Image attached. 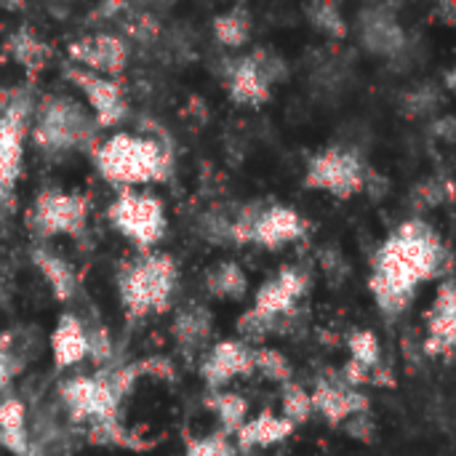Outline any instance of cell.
Listing matches in <instances>:
<instances>
[{
    "label": "cell",
    "mask_w": 456,
    "mask_h": 456,
    "mask_svg": "<svg viewBox=\"0 0 456 456\" xmlns=\"http://www.w3.org/2000/svg\"><path fill=\"white\" fill-rule=\"evenodd\" d=\"M441 262L444 248L433 227L417 219L401 224L374 256L369 286L377 305L387 315L403 313L411 305L419 283L441 270Z\"/></svg>",
    "instance_id": "6da1fadb"
},
{
    "label": "cell",
    "mask_w": 456,
    "mask_h": 456,
    "mask_svg": "<svg viewBox=\"0 0 456 456\" xmlns=\"http://www.w3.org/2000/svg\"><path fill=\"white\" fill-rule=\"evenodd\" d=\"M94 166L104 182L134 190L142 184H158L171 176V152L152 136L118 131L91 150Z\"/></svg>",
    "instance_id": "7a4b0ae2"
},
{
    "label": "cell",
    "mask_w": 456,
    "mask_h": 456,
    "mask_svg": "<svg viewBox=\"0 0 456 456\" xmlns=\"http://www.w3.org/2000/svg\"><path fill=\"white\" fill-rule=\"evenodd\" d=\"M179 286V267L168 254L147 251L131 262H123L118 273V297L128 321H144L163 315Z\"/></svg>",
    "instance_id": "3957f363"
},
{
    "label": "cell",
    "mask_w": 456,
    "mask_h": 456,
    "mask_svg": "<svg viewBox=\"0 0 456 456\" xmlns=\"http://www.w3.org/2000/svg\"><path fill=\"white\" fill-rule=\"evenodd\" d=\"M32 142L45 155L72 152V150H94L99 126L94 115L72 96L48 94L35 104L32 118Z\"/></svg>",
    "instance_id": "277c9868"
},
{
    "label": "cell",
    "mask_w": 456,
    "mask_h": 456,
    "mask_svg": "<svg viewBox=\"0 0 456 456\" xmlns=\"http://www.w3.org/2000/svg\"><path fill=\"white\" fill-rule=\"evenodd\" d=\"M35 102L24 88L0 94V203L13 200V190L24 163V139L32 128Z\"/></svg>",
    "instance_id": "5b68a950"
},
{
    "label": "cell",
    "mask_w": 456,
    "mask_h": 456,
    "mask_svg": "<svg viewBox=\"0 0 456 456\" xmlns=\"http://www.w3.org/2000/svg\"><path fill=\"white\" fill-rule=\"evenodd\" d=\"M107 219L142 254L152 251L168 230L163 200L142 190H118L107 208Z\"/></svg>",
    "instance_id": "8992f818"
},
{
    "label": "cell",
    "mask_w": 456,
    "mask_h": 456,
    "mask_svg": "<svg viewBox=\"0 0 456 456\" xmlns=\"http://www.w3.org/2000/svg\"><path fill=\"white\" fill-rule=\"evenodd\" d=\"M307 286L310 278L299 267H283L278 275L265 281L262 289L256 291L254 307L238 323L240 334H246L248 339H262L267 331L275 329V323L283 315L294 310V305L305 297Z\"/></svg>",
    "instance_id": "52a82bcc"
},
{
    "label": "cell",
    "mask_w": 456,
    "mask_h": 456,
    "mask_svg": "<svg viewBox=\"0 0 456 456\" xmlns=\"http://www.w3.org/2000/svg\"><path fill=\"white\" fill-rule=\"evenodd\" d=\"M59 398H61L67 414L75 422H86L88 428L118 422L120 401H123L110 371L77 374V377L64 379L59 387Z\"/></svg>",
    "instance_id": "ba28073f"
},
{
    "label": "cell",
    "mask_w": 456,
    "mask_h": 456,
    "mask_svg": "<svg viewBox=\"0 0 456 456\" xmlns=\"http://www.w3.org/2000/svg\"><path fill=\"white\" fill-rule=\"evenodd\" d=\"M305 230H307V222L289 206H267V208L248 206L227 227V235L235 243H256L262 248H281L302 238Z\"/></svg>",
    "instance_id": "9c48e42d"
},
{
    "label": "cell",
    "mask_w": 456,
    "mask_h": 456,
    "mask_svg": "<svg viewBox=\"0 0 456 456\" xmlns=\"http://www.w3.org/2000/svg\"><path fill=\"white\" fill-rule=\"evenodd\" d=\"M88 224V200L80 192L40 190L29 208V227L37 238L83 235Z\"/></svg>",
    "instance_id": "30bf717a"
},
{
    "label": "cell",
    "mask_w": 456,
    "mask_h": 456,
    "mask_svg": "<svg viewBox=\"0 0 456 456\" xmlns=\"http://www.w3.org/2000/svg\"><path fill=\"white\" fill-rule=\"evenodd\" d=\"M305 184L337 198H350L363 190L366 168L355 152L342 147H329L310 160Z\"/></svg>",
    "instance_id": "8fae6325"
},
{
    "label": "cell",
    "mask_w": 456,
    "mask_h": 456,
    "mask_svg": "<svg viewBox=\"0 0 456 456\" xmlns=\"http://www.w3.org/2000/svg\"><path fill=\"white\" fill-rule=\"evenodd\" d=\"M281 72H283V61L267 51H254L232 61V67L227 69V80H224L230 99L246 107H259L262 102L270 99V86L275 83Z\"/></svg>",
    "instance_id": "7c38bea8"
},
{
    "label": "cell",
    "mask_w": 456,
    "mask_h": 456,
    "mask_svg": "<svg viewBox=\"0 0 456 456\" xmlns=\"http://www.w3.org/2000/svg\"><path fill=\"white\" fill-rule=\"evenodd\" d=\"M64 77L86 96V102L91 107V115H94L99 128H115V126H120L126 120L128 99H126V91H123L120 80L88 72V69L75 67V64H69L64 69Z\"/></svg>",
    "instance_id": "4fadbf2b"
},
{
    "label": "cell",
    "mask_w": 456,
    "mask_h": 456,
    "mask_svg": "<svg viewBox=\"0 0 456 456\" xmlns=\"http://www.w3.org/2000/svg\"><path fill=\"white\" fill-rule=\"evenodd\" d=\"M67 56L72 59L75 67L118 80V75L128 64V43L126 37L112 35V32H94L69 43Z\"/></svg>",
    "instance_id": "5bb4252c"
},
{
    "label": "cell",
    "mask_w": 456,
    "mask_h": 456,
    "mask_svg": "<svg viewBox=\"0 0 456 456\" xmlns=\"http://www.w3.org/2000/svg\"><path fill=\"white\" fill-rule=\"evenodd\" d=\"M251 371H254V350L235 339L216 342L200 363V377L211 393L224 390L232 379L246 377Z\"/></svg>",
    "instance_id": "9a60e30c"
},
{
    "label": "cell",
    "mask_w": 456,
    "mask_h": 456,
    "mask_svg": "<svg viewBox=\"0 0 456 456\" xmlns=\"http://www.w3.org/2000/svg\"><path fill=\"white\" fill-rule=\"evenodd\" d=\"M310 398H313V411H321L334 425L350 422L366 414L369 409V401L345 382H318Z\"/></svg>",
    "instance_id": "2e32d148"
},
{
    "label": "cell",
    "mask_w": 456,
    "mask_h": 456,
    "mask_svg": "<svg viewBox=\"0 0 456 456\" xmlns=\"http://www.w3.org/2000/svg\"><path fill=\"white\" fill-rule=\"evenodd\" d=\"M428 353L449 355L456 350V286L444 283L428 313Z\"/></svg>",
    "instance_id": "e0dca14e"
},
{
    "label": "cell",
    "mask_w": 456,
    "mask_h": 456,
    "mask_svg": "<svg viewBox=\"0 0 456 456\" xmlns=\"http://www.w3.org/2000/svg\"><path fill=\"white\" fill-rule=\"evenodd\" d=\"M51 355L56 369H72L88 358V329L72 313H64L51 334Z\"/></svg>",
    "instance_id": "ac0fdd59"
},
{
    "label": "cell",
    "mask_w": 456,
    "mask_h": 456,
    "mask_svg": "<svg viewBox=\"0 0 456 456\" xmlns=\"http://www.w3.org/2000/svg\"><path fill=\"white\" fill-rule=\"evenodd\" d=\"M361 37H363L366 48L379 53V56H395L406 45L403 27L398 24L395 16L385 13L382 8L369 11L361 19Z\"/></svg>",
    "instance_id": "d6986e66"
},
{
    "label": "cell",
    "mask_w": 456,
    "mask_h": 456,
    "mask_svg": "<svg viewBox=\"0 0 456 456\" xmlns=\"http://www.w3.org/2000/svg\"><path fill=\"white\" fill-rule=\"evenodd\" d=\"M32 262L37 267V273L43 275V281L48 283L51 294L59 299V302H72L75 294H77V275L72 270V265L59 256L56 251L45 248V246H37L32 248Z\"/></svg>",
    "instance_id": "ffe728a7"
},
{
    "label": "cell",
    "mask_w": 456,
    "mask_h": 456,
    "mask_svg": "<svg viewBox=\"0 0 456 456\" xmlns=\"http://www.w3.org/2000/svg\"><path fill=\"white\" fill-rule=\"evenodd\" d=\"M294 433V425L286 417H278L273 411H262L259 417L248 419L238 433H235V446L238 449H267L275 444H283Z\"/></svg>",
    "instance_id": "44dd1931"
},
{
    "label": "cell",
    "mask_w": 456,
    "mask_h": 456,
    "mask_svg": "<svg viewBox=\"0 0 456 456\" xmlns=\"http://www.w3.org/2000/svg\"><path fill=\"white\" fill-rule=\"evenodd\" d=\"M0 446L8 449L13 456H29L27 409L13 395L0 398Z\"/></svg>",
    "instance_id": "7402d4cb"
},
{
    "label": "cell",
    "mask_w": 456,
    "mask_h": 456,
    "mask_svg": "<svg viewBox=\"0 0 456 456\" xmlns=\"http://www.w3.org/2000/svg\"><path fill=\"white\" fill-rule=\"evenodd\" d=\"M171 334L184 353H198L211 339V315L200 305H190L176 313Z\"/></svg>",
    "instance_id": "603a6c76"
},
{
    "label": "cell",
    "mask_w": 456,
    "mask_h": 456,
    "mask_svg": "<svg viewBox=\"0 0 456 456\" xmlns=\"http://www.w3.org/2000/svg\"><path fill=\"white\" fill-rule=\"evenodd\" d=\"M5 48H8L11 59H13L19 67H24L29 75L45 69L48 61H51V56H53L51 45H48L43 37H37L29 27H19L16 32H11Z\"/></svg>",
    "instance_id": "cb8c5ba5"
},
{
    "label": "cell",
    "mask_w": 456,
    "mask_h": 456,
    "mask_svg": "<svg viewBox=\"0 0 456 456\" xmlns=\"http://www.w3.org/2000/svg\"><path fill=\"white\" fill-rule=\"evenodd\" d=\"M206 406L211 409V414L219 422V430L230 438H235V433L248 422V401L232 390H216L206 398Z\"/></svg>",
    "instance_id": "d4e9b609"
},
{
    "label": "cell",
    "mask_w": 456,
    "mask_h": 456,
    "mask_svg": "<svg viewBox=\"0 0 456 456\" xmlns=\"http://www.w3.org/2000/svg\"><path fill=\"white\" fill-rule=\"evenodd\" d=\"M206 289L216 299H243L248 291V278L235 262H219L206 273Z\"/></svg>",
    "instance_id": "484cf974"
},
{
    "label": "cell",
    "mask_w": 456,
    "mask_h": 456,
    "mask_svg": "<svg viewBox=\"0 0 456 456\" xmlns=\"http://www.w3.org/2000/svg\"><path fill=\"white\" fill-rule=\"evenodd\" d=\"M214 35L227 48H240L251 37V13L243 5H235L214 19Z\"/></svg>",
    "instance_id": "4316f807"
},
{
    "label": "cell",
    "mask_w": 456,
    "mask_h": 456,
    "mask_svg": "<svg viewBox=\"0 0 456 456\" xmlns=\"http://www.w3.org/2000/svg\"><path fill=\"white\" fill-rule=\"evenodd\" d=\"M184 456H240V449L235 446L230 436L216 430L200 438H187Z\"/></svg>",
    "instance_id": "83f0119b"
},
{
    "label": "cell",
    "mask_w": 456,
    "mask_h": 456,
    "mask_svg": "<svg viewBox=\"0 0 456 456\" xmlns=\"http://www.w3.org/2000/svg\"><path fill=\"white\" fill-rule=\"evenodd\" d=\"M254 371H259L262 377H267L270 382H278V385H289L291 382L289 361L278 350H270V347L254 350Z\"/></svg>",
    "instance_id": "f1b7e54d"
},
{
    "label": "cell",
    "mask_w": 456,
    "mask_h": 456,
    "mask_svg": "<svg viewBox=\"0 0 456 456\" xmlns=\"http://www.w3.org/2000/svg\"><path fill=\"white\" fill-rule=\"evenodd\" d=\"M281 401H283V417H286L291 425H299V422H305V419L313 414V398H310V393H307L302 385H297V382L283 385Z\"/></svg>",
    "instance_id": "f546056e"
},
{
    "label": "cell",
    "mask_w": 456,
    "mask_h": 456,
    "mask_svg": "<svg viewBox=\"0 0 456 456\" xmlns=\"http://www.w3.org/2000/svg\"><path fill=\"white\" fill-rule=\"evenodd\" d=\"M350 353H353V363H358L366 371H377L379 363V342L371 331H358L350 337ZM377 377V374H374Z\"/></svg>",
    "instance_id": "4dcf8cb0"
},
{
    "label": "cell",
    "mask_w": 456,
    "mask_h": 456,
    "mask_svg": "<svg viewBox=\"0 0 456 456\" xmlns=\"http://www.w3.org/2000/svg\"><path fill=\"white\" fill-rule=\"evenodd\" d=\"M307 13H310V19H313L321 29H326V32H331V35H345V29H347L345 19H342L339 8H337L334 3H315V5L307 8Z\"/></svg>",
    "instance_id": "1f68e13d"
},
{
    "label": "cell",
    "mask_w": 456,
    "mask_h": 456,
    "mask_svg": "<svg viewBox=\"0 0 456 456\" xmlns=\"http://www.w3.org/2000/svg\"><path fill=\"white\" fill-rule=\"evenodd\" d=\"M24 369V358H19L8 342V337L0 339V393H5L11 387V382L21 374Z\"/></svg>",
    "instance_id": "d6a6232c"
},
{
    "label": "cell",
    "mask_w": 456,
    "mask_h": 456,
    "mask_svg": "<svg viewBox=\"0 0 456 456\" xmlns=\"http://www.w3.org/2000/svg\"><path fill=\"white\" fill-rule=\"evenodd\" d=\"M126 32L128 37H136V40H150L158 35V21L152 16H136L126 24Z\"/></svg>",
    "instance_id": "836d02e7"
},
{
    "label": "cell",
    "mask_w": 456,
    "mask_h": 456,
    "mask_svg": "<svg viewBox=\"0 0 456 456\" xmlns=\"http://www.w3.org/2000/svg\"><path fill=\"white\" fill-rule=\"evenodd\" d=\"M449 86H452V88L456 91V67L452 69V72H449Z\"/></svg>",
    "instance_id": "e575fe53"
},
{
    "label": "cell",
    "mask_w": 456,
    "mask_h": 456,
    "mask_svg": "<svg viewBox=\"0 0 456 456\" xmlns=\"http://www.w3.org/2000/svg\"><path fill=\"white\" fill-rule=\"evenodd\" d=\"M0 299H3V286H0Z\"/></svg>",
    "instance_id": "d590c367"
}]
</instances>
